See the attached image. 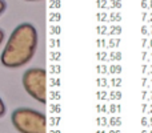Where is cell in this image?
Instances as JSON below:
<instances>
[{
	"label": "cell",
	"instance_id": "obj_1",
	"mask_svg": "<svg viewBox=\"0 0 152 133\" xmlns=\"http://www.w3.org/2000/svg\"><path fill=\"white\" fill-rule=\"evenodd\" d=\"M37 31L31 23H21L12 31L3 53L1 64L7 68H20L32 60L37 48Z\"/></svg>",
	"mask_w": 152,
	"mask_h": 133
},
{
	"label": "cell",
	"instance_id": "obj_2",
	"mask_svg": "<svg viewBox=\"0 0 152 133\" xmlns=\"http://www.w3.org/2000/svg\"><path fill=\"white\" fill-rule=\"evenodd\" d=\"M11 120L20 133H47L45 116L31 108H18L12 112Z\"/></svg>",
	"mask_w": 152,
	"mask_h": 133
},
{
	"label": "cell",
	"instance_id": "obj_3",
	"mask_svg": "<svg viewBox=\"0 0 152 133\" xmlns=\"http://www.w3.org/2000/svg\"><path fill=\"white\" fill-rule=\"evenodd\" d=\"M47 72L43 68H29L23 75V86L26 92L36 101L47 102Z\"/></svg>",
	"mask_w": 152,
	"mask_h": 133
},
{
	"label": "cell",
	"instance_id": "obj_4",
	"mask_svg": "<svg viewBox=\"0 0 152 133\" xmlns=\"http://www.w3.org/2000/svg\"><path fill=\"white\" fill-rule=\"evenodd\" d=\"M121 20H123V16H121L120 11H113L108 15V21H111V23H119Z\"/></svg>",
	"mask_w": 152,
	"mask_h": 133
},
{
	"label": "cell",
	"instance_id": "obj_5",
	"mask_svg": "<svg viewBox=\"0 0 152 133\" xmlns=\"http://www.w3.org/2000/svg\"><path fill=\"white\" fill-rule=\"evenodd\" d=\"M121 32H123V28H121L120 25H118V24H113V25H111V28H108V35H111V36H120Z\"/></svg>",
	"mask_w": 152,
	"mask_h": 133
},
{
	"label": "cell",
	"instance_id": "obj_6",
	"mask_svg": "<svg viewBox=\"0 0 152 133\" xmlns=\"http://www.w3.org/2000/svg\"><path fill=\"white\" fill-rule=\"evenodd\" d=\"M121 124H123V118L120 116H112L108 120V125L110 126H121Z\"/></svg>",
	"mask_w": 152,
	"mask_h": 133
},
{
	"label": "cell",
	"instance_id": "obj_7",
	"mask_svg": "<svg viewBox=\"0 0 152 133\" xmlns=\"http://www.w3.org/2000/svg\"><path fill=\"white\" fill-rule=\"evenodd\" d=\"M123 72V67L120 65V64H112V65L108 67V73H111V75H119V73Z\"/></svg>",
	"mask_w": 152,
	"mask_h": 133
},
{
	"label": "cell",
	"instance_id": "obj_8",
	"mask_svg": "<svg viewBox=\"0 0 152 133\" xmlns=\"http://www.w3.org/2000/svg\"><path fill=\"white\" fill-rule=\"evenodd\" d=\"M123 60V55L121 52H110V57L108 61H112V63H119V61Z\"/></svg>",
	"mask_w": 152,
	"mask_h": 133
},
{
	"label": "cell",
	"instance_id": "obj_9",
	"mask_svg": "<svg viewBox=\"0 0 152 133\" xmlns=\"http://www.w3.org/2000/svg\"><path fill=\"white\" fill-rule=\"evenodd\" d=\"M120 43H121V40L119 39H111V40H108L107 41V48H111V49H115V48H118L119 45H120Z\"/></svg>",
	"mask_w": 152,
	"mask_h": 133
},
{
	"label": "cell",
	"instance_id": "obj_10",
	"mask_svg": "<svg viewBox=\"0 0 152 133\" xmlns=\"http://www.w3.org/2000/svg\"><path fill=\"white\" fill-rule=\"evenodd\" d=\"M123 7V1L121 0H111L110 7H107V9H120Z\"/></svg>",
	"mask_w": 152,
	"mask_h": 133
},
{
	"label": "cell",
	"instance_id": "obj_11",
	"mask_svg": "<svg viewBox=\"0 0 152 133\" xmlns=\"http://www.w3.org/2000/svg\"><path fill=\"white\" fill-rule=\"evenodd\" d=\"M121 97H123V93H121L120 91H112L110 93V96H108V99H111L113 101V100H121Z\"/></svg>",
	"mask_w": 152,
	"mask_h": 133
},
{
	"label": "cell",
	"instance_id": "obj_12",
	"mask_svg": "<svg viewBox=\"0 0 152 133\" xmlns=\"http://www.w3.org/2000/svg\"><path fill=\"white\" fill-rule=\"evenodd\" d=\"M96 59H97V61L99 63H107L108 61V56H107V52H97L96 53Z\"/></svg>",
	"mask_w": 152,
	"mask_h": 133
},
{
	"label": "cell",
	"instance_id": "obj_13",
	"mask_svg": "<svg viewBox=\"0 0 152 133\" xmlns=\"http://www.w3.org/2000/svg\"><path fill=\"white\" fill-rule=\"evenodd\" d=\"M108 113H121V105L120 104H111L110 109H108Z\"/></svg>",
	"mask_w": 152,
	"mask_h": 133
},
{
	"label": "cell",
	"instance_id": "obj_14",
	"mask_svg": "<svg viewBox=\"0 0 152 133\" xmlns=\"http://www.w3.org/2000/svg\"><path fill=\"white\" fill-rule=\"evenodd\" d=\"M110 84L112 86H115V88H120V86L123 85V80H121L120 77H112L110 80Z\"/></svg>",
	"mask_w": 152,
	"mask_h": 133
},
{
	"label": "cell",
	"instance_id": "obj_15",
	"mask_svg": "<svg viewBox=\"0 0 152 133\" xmlns=\"http://www.w3.org/2000/svg\"><path fill=\"white\" fill-rule=\"evenodd\" d=\"M96 124L97 126H108V118L105 116H102V117H97L96 118Z\"/></svg>",
	"mask_w": 152,
	"mask_h": 133
},
{
	"label": "cell",
	"instance_id": "obj_16",
	"mask_svg": "<svg viewBox=\"0 0 152 133\" xmlns=\"http://www.w3.org/2000/svg\"><path fill=\"white\" fill-rule=\"evenodd\" d=\"M96 72L99 73V75H107L108 73V67L105 65V64H99V65L96 67Z\"/></svg>",
	"mask_w": 152,
	"mask_h": 133
},
{
	"label": "cell",
	"instance_id": "obj_17",
	"mask_svg": "<svg viewBox=\"0 0 152 133\" xmlns=\"http://www.w3.org/2000/svg\"><path fill=\"white\" fill-rule=\"evenodd\" d=\"M97 21H108V13L105 11H102V12H97L96 15Z\"/></svg>",
	"mask_w": 152,
	"mask_h": 133
},
{
	"label": "cell",
	"instance_id": "obj_18",
	"mask_svg": "<svg viewBox=\"0 0 152 133\" xmlns=\"http://www.w3.org/2000/svg\"><path fill=\"white\" fill-rule=\"evenodd\" d=\"M96 7L97 9H107V0H96Z\"/></svg>",
	"mask_w": 152,
	"mask_h": 133
},
{
	"label": "cell",
	"instance_id": "obj_19",
	"mask_svg": "<svg viewBox=\"0 0 152 133\" xmlns=\"http://www.w3.org/2000/svg\"><path fill=\"white\" fill-rule=\"evenodd\" d=\"M96 84H97V86H100V88H104V86H108V80L107 78H104V77H99L96 80Z\"/></svg>",
	"mask_w": 152,
	"mask_h": 133
},
{
	"label": "cell",
	"instance_id": "obj_20",
	"mask_svg": "<svg viewBox=\"0 0 152 133\" xmlns=\"http://www.w3.org/2000/svg\"><path fill=\"white\" fill-rule=\"evenodd\" d=\"M96 31H97V33L102 36V35H107V32H108V28L105 25H99L96 28Z\"/></svg>",
	"mask_w": 152,
	"mask_h": 133
},
{
	"label": "cell",
	"instance_id": "obj_21",
	"mask_svg": "<svg viewBox=\"0 0 152 133\" xmlns=\"http://www.w3.org/2000/svg\"><path fill=\"white\" fill-rule=\"evenodd\" d=\"M96 110H97V113H108L107 105H104V104H99V105H97Z\"/></svg>",
	"mask_w": 152,
	"mask_h": 133
},
{
	"label": "cell",
	"instance_id": "obj_22",
	"mask_svg": "<svg viewBox=\"0 0 152 133\" xmlns=\"http://www.w3.org/2000/svg\"><path fill=\"white\" fill-rule=\"evenodd\" d=\"M96 45H97V48H107V40L105 39H97Z\"/></svg>",
	"mask_w": 152,
	"mask_h": 133
},
{
	"label": "cell",
	"instance_id": "obj_23",
	"mask_svg": "<svg viewBox=\"0 0 152 133\" xmlns=\"http://www.w3.org/2000/svg\"><path fill=\"white\" fill-rule=\"evenodd\" d=\"M97 99L99 100H107L108 99V93L105 91H99L97 92Z\"/></svg>",
	"mask_w": 152,
	"mask_h": 133
},
{
	"label": "cell",
	"instance_id": "obj_24",
	"mask_svg": "<svg viewBox=\"0 0 152 133\" xmlns=\"http://www.w3.org/2000/svg\"><path fill=\"white\" fill-rule=\"evenodd\" d=\"M5 105H4V102H3V100L0 99V117H3V116L5 115Z\"/></svg>",
	"mask_w": 152,
	"mask_h": 133
},
{
	"label": "cell",
	"instance_id": "obj_25",
	"mask_svg": "<svg viewBox=\"0 0 152 133\" xmlns=\"http://www.w3.org/2000/svg\"><path fill=\"white\" fill-rule=\"evenodd\" d=\"M5 9H7V3H5L4 0H0V15H1Z\"/></svg>",
	"mask_w": 152,
	"mask_h": 133
},
{
	"label": "cell",
	"instance_id": "obj_26",
	"mask_svg": "<svg viewBox=\"0 0 152 133\" xmlns=\"http://www.w3.org/2000/svg\"><path fill=\"white\" fill-rule=\"evenodd\" d=\"M51 17L53 19L52 21H60V17H61V16H60V13H59L58 11H56V12H53L52 15H51Z\"/></svg>",
	"mask_w": 152,
	"mask_h": 133
},
{
	"label": "cell",
	"instance_id": "obj_27",
	"mask_svg": "<svg viewBox=\"0 0 152 133\" xmlns=\"http://www.w3.org/2000/svg\"><path fill=\"white\" fill-rule=\"evenodd\" d=\"M140 32H142V35H143V36H147V35H150V31H148L147 25H144V24H143V25H142V28H140Z\"/></svg>",
	"mask_w": 152,
	"mask_h": 133
},
{
	"label": "cell",
	"instance_id": "obj_28",
	"mask_svg": "<svg viewBox=\"0 0 152 133\" xmlns=\"http://www.w3.org/2000/svg\"><path fill=\"white\" fill-rule=\"evenodd\" d=\"M140 124H142V126H148V117L147 116H143L142 120H140Z\"/></svg>",
	"mask_w": 152,
	"mask_h": 133
},
{
	"label": "cell",
	"instance_id": "obj_29",
	"mask_svg": "<svg viewBox=\"0 0 152 133\" xmlns=\"http://www.w3.org/2000/svg\"><path fill=\"white\" fill-rule=\"evenodd\" d=\"M140 7H142V9H148V0H142Z\"/></svg>",
	"mask_w": 152,
	"mask_h": 133
},
{
	"label": "cell",
	"instance_id": "obj_30",
	"mask_svg": "<svg viewBox=\"0 0 152 133\" xmlns=\"http://www.w3.org/2000/svg\"><path fill=\"white\" fill-rule=\"evenodd\" d=\"M52 33L53 35H60V27H59V25L52 27Z\"/></svg>",
	"mask_w": 152,
	"mask_h": 133
},
{
	"label": "cell",
	"instance_id": "obj_31",
	"mask_svg": "<svg viewBox=\"0 0 152 133\" xmlns=\"http://www.w3.org/2000/svg\"><path fill=\"white\" fill-rule=\"evenodd\" d=\"M51 45L52 47H60V40H56V39H53V40H51Z\"/></svg>",
	"mask_w": 152,
	"mask_h": 133
},
{
	"label": "cell",
	"instance_id": "obj_32",
	"mask_svg": "<svg viewBox=\"0 0 152 133\" xmlns=\"http://www.w3.org/2000/svg\"><path fill=\"white\" fill-rule=\"evenodd\" d=\"M145 75H152V64H148L147 65V69H145Z\"/></svg>",
	"mask_w": 152,
	"mask_h": 133
},
{
	"label": "cell",
	"instance_id": "obj_33",
	"mask_svg": "<svg viewBox=\"0 0 152 133\" xmlns=\"http://www.w3.org/2000/svg\"><path fill=\"white\" fill-rule=\"evenodd\" d=\"M147 41H148V40L145 39V37H143V39H142V47H143V49L148 47V43H147Z\"/></svg>",
	"mask_w": 152,
	"mask_h": 133
},
{
	"label": "cell",
	"instance_id": "obj_34",
	"mask_svg": "<svg viewBox=\"0 0 152 133\" xmlns=\"http://www.w3.org/2000/svg\"><path fill=\"white\" fill-rule=\"evenodd\" d=\"M147 16H148V12H147V11H143V12H142V20H143V23H144V20L147 19Z\"/></svg>",
	"mask_w": 152,
	"mask_h": 133
},
{
	"label": "cell",
	"instance_id": "obj_35",
	"mask_svg": "<svg viewBox=\"0 0 152 133\" xmlns=\"http://www.w3.org/2000/svg\"><path fill=\"white\" fill-rule=\"evenodd\" d=\"M4 31H3V29H0V44H1L3 43V40H4Z\"/></svg>",
	"mask_w": 152,
	"mask_h": 133
},
{
	"label": "cell",
	"instance_id": "obj_36",
	"mask_svg": "<svg viewBox=\"0 0 152 133\" xmlns=\"http://www.w3.org/2000/svg\"><path fill=\"white\" fill-rule=\"evenodd\" d=\"M145 59H147V52H145V51H143V52H142V61H144Z\"/></svg>",
	"mask_w": 152,
	"mask_h": 133
},
{
	"label": "cell",
	"instance_id": "obj_37",
	"mask_svg": "<svg viewBox=\"0 0 152 133\" xmlns=\"http://www.w3.org/2000/svg\"><path fill=\"white\" fill-rule=\"evenodd\" d=\"M144 112H147V104H143L142 105V113L144 115Z\"/></svg>",
	"mask_w": 152,
	"mask_h": 133
},
{
	"label": "cell",
	"instance_id": "obj_38",
	"mask_svg": "<svg viewBox=\"0 0 152 133\" xmlns=\"http://www.w3.org/2000/svg\"><path fill=\"white\" fill-rule=\"evenodd\" d=\"M147 81H148V78H147V77H143V78H142V85H143V86L147 85Z\"/></svg>",
	"mask_w": 152,
	"mask_h": 133
},
{
	"label": "cell",
	"instance_id": "obj_39",
	"mask_svg": "<svg viewBox=\"0 0 152 133\" xmlns=\"http://www.w3.org/2000/svg\"><path fill=\"white\" fill-rule=\"evenodd\" d=\"M108 133H121L120 129H112V131H110Z\"/></svg>",
	"mask_w": 152,
	"mask_h": 133
},
{
	"label": "cell",
	"instance_id": "obj_40",
	"mask_svg": "<svg viewBox=\"0 0 152 133\" xmlns=\"http://www.w3.org/2000/svg\"><path fill=\"white\" fill-rule=\"evenodd\" d=\"M145 94H147V91H143V92H142V99H143V100H144L145 97H147Z\"/></svg>",
	"mask_w": 152,
	"mask_h": 133
},
{
	"label": "cell",
	"instance_id": "obj_41",
	"mask_svg": "<svg viewBox=\"0 0 152 133\" xmlns=\"http://www.w3.org/2000/svg\"><path fill=\"white\" fill-rule=\"evenodd\" d=\"M148 126H152V116L148 118Z\"/></svg>",
	"mask_w": 152,
	"mask_h": 133
},
{
	"label": "cell",
	"instance_id": "obj_42",
	"mask_svg": "<svg viewBox=\"0 0 152 133\" xmlns=\"http://www.w3.org/2000/svg\"><path fill=\"white\" fill-rule=\"evenodd\" d=\"M147 17H148V20H147V21H150V23H152V12L150 13V16H147Z\"/></svg>",
	"mask_w": 152,
	"mask_h": 133
},
{
	"label": "cell",
	"instance_id": "obj_43",
	"mask_svg": "<svg viewBox=\"0 0 152 133\" xmlns=\"http://www.w3.org/2000/svg\"><path fill=\"white\" fill-rule=\"evenodd\" d=\"M148 9H152V0L148 1Z\"/></svg>",
	"mask_w": 152,
	"mask_h": 133
},
{
	"label": "cell",
	"instance_id": "obj_44",
	"mask_svg": "<svg viewBox=\"0 0 152 133\" xmlns=\"http://www.w3.org/2000/svg\"><path fill=\"white\" fill-rule=\"evenodd\" d=\"M148 41H150V43H148V47L152 48V39H151V40H148Z\"/></svg>",
	"mask_w": 152,
	"mask_h": 133
},
{
	"label": "cell",
	"instance_id": "obj_45",
	"mask_svg": "<svg viewBox=\"0 0 152 133\" xmlns=\"http://www.w3.org/2000/svg\"><path fill=\"white\" fill-rule=\"evenodd\" d=\"M147 113H148V115H152V105H151V108H150V110H148V112H147Z\"/></svg>",
	"mask_w": 152,
	"mask_h": 133
},
{
	"label": "cell",
	"instance_id": "obj_46",
	"mask_svg": "<svg viewBox=\"0 0 152 133\" xmlns=\"http://www.w3.org/2000/svg\"><path fill=\"white\" fill-rule=\"evenodd\" d=\"M96 133H105V132H104V131H97Z\"/></svg>",
	"mask_w": 152,
	"mask_h": 133
},
{
	"label": "cell",
	"instance_id": "obj_47",
	"mask_svg": "<svg viewBox=\"0 0 152 133\" xmlns=\"http://www.w3.org/2000/svg\"><path fill=\"white\" fill-rule=\"evenodd\" d=\"M142 133H148L147 131H144V129H143V131H142Z\"/></svg>",
	"mask_w": 152,
	"mask_h": 133
},
{
	"label": "cell",
	"instance_id": "obj_48",
	"mask_svg": "<svg viewBox=\"0 0 152 133\" xmlns=\"http://www.w3.org/2000/svg\"><path fill=\"white\" fill-rule=\"evenodd\" d=\"M26 1H36V0H26Z\"/></svg>",
	"mask_w": 152,
	"mask_h": 133
},
{
	"label": "cell",
	"instance_id": "obj_49",
	"mask_svg": "<svg viewBox=\"0 0 152 133\" xmlns=\"http://www.w3.org/2000/svg\"><path fill=\"white\" fill-rule=\"evenodd\" d=\"M150 35H152V27H151V31H150Z\"/></svg>",
	"mask_w": 152,
	"mask_h": 133
},
{
	"label": "cell",
	"instance_id": "obj_50",
	"mask_svg": "<svg viewBox=\"0 0 152 133\" xmlns=\"http://www.w3.org/2000/svg\"><path fill=\"white\" fill-rule=\"evenodd\" d=\"M152 60V53H151V59H150V60H148V61H151Z\"/></svg>",
	"mask_w": 152,
	"mask_h": 133
},
{
	"label": "cell",
	"instance_id": "obj_51",
	"mask_svg": "<svg viewBox=\"0 0 152 133\" xmlns=\"http://www.w3.org/2000/svg\"><path fill=\"white\" fill-rule=\"evenodd\" d=\"M150 100H152V93H151V96H150Z\"/></svg>",
	"mask_w": 152,
	"mask_h": 133
},
{
	"label": "cell",
	"instance_id": "obj_52",
	"mask_svg": "<svg viewBox=\"0 0 152 133\" xmlns=\"http://www.w3.org/2000/svg\"><path fill=\"white\" fill-rule=\"evenodd\" d=\"M151 85H152V80H151Z\"/></svg>",
	"mask_w": 152,
	"mask_h": 133
},
{
	"label": "cell",
	"instance_id": "obj_53",
	"mask_svg": "<svg viewBox=\"0 0 152 133\" xmlns=\"http://www.w3.org/2000/svg\"><path fill=\"white\" fill-rule=\"evenodd\" d=\"M148 133H152V131H151V132H148Z\"/></svg>",
	"mask_w": 152,
	"mask_h": 133
}]
</instances>
